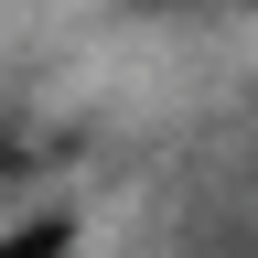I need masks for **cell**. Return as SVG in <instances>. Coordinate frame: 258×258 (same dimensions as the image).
<instances>
[{
    "mask_svg": "<svg viewBox=\"0 0 258 258\" xmlns=\"http://www.w3.org/2000/svg\"><path fill=\"white\" fill-rule=\"evenodd\" d=\"M64 247H76V226H64V215H32V226L0 237V258H64Z\"/></svg>",
    "mask_w": 258,
    "mask_h": 258,
    "instance_id": "cell-1",
    "label": "cell"
}]
</instances>
